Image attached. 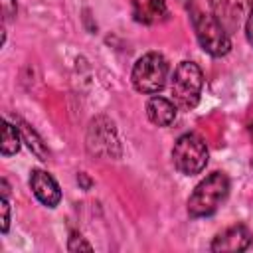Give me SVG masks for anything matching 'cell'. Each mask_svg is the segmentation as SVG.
<instances>
[{
  "mask_svg": "<svg viewBox=\"0 0 253 253\" xmlns=\"http://www.w3.org/2000/svg\"><path fill=\"white\" fill-rule=\"evenodd\" d=\"M229 194V178L223 172H211L206 176L188 198V213L192 217L211 215Z\"/></svg>",
  "mask_w": 253,
  "mask_h": 253,
  "instance_id": "1",
  "label": "cell"
},
{
  "mask_svg": "<svg viewBox=\"0 0 253 253\" xmlns=\"http://www.w3.org/2000/svg\"><path fill=\"white\" fill-rule=\"evenodd\" d=\"M190 16H192L196 38H198L202 49L206 53H210L211 57H223V55H227L229 49H231V38L225 32V28L215 20V16L202 12L192 2H190Z\"/></svg>",
  "mask_w": 253,
  "mask_h": 253,
  "instance_id": "2",
  "label": "cell"
},
{
  "mask_svg": "<svg viewBox=\"0 0 253 253\" xmlns=\"http://www.w3.org/2000/svg\"><path fill=\"white\" fill-rule=\"evenodd\" d=\"M204 87V73L194 61H182L172 75V99L180 109H194L200 103Z\"/></svg>",
  "mask_w": 253,
  "mask_h": 253,
  "instance_id": "3",
  "label": "cell"
},
{
  "mask_svg": "<svg viewBox=\"0 0 253 253\" xmlns=\"http://www.w3.org/2000/svg\"><path fill=\"white\" fill-rule=\"evenodd\" d=\"M166 79H168V61L156 51L138 57L130 73L132 87L144 95L158 93L166 85Z\"/></svg>",
  "mask_w": 253,
  "mask_h": 253,
  "instance_id": "4",
  "label": "cell"
},
{
  "mask_svg": "<svg viewBox=\"0 0 253 253\" xmlns=\"http://www.w3.org/2000/svg\"><path fill=\"white\" fill-rule=\"evenodd\" d=\"M208 158H210V152H208L206 140L196 132H186L174 142L172 162L176 170L186 176L200 174L206 168Z\"/></svg>",
  "mask_w": 253,
  "mask_h": 253,
  "instance_id": "5",
  "label": "cell"
},
{
  "mask_svg": "<svg viewBox=\"0 0 253 253\" xmlns=\"http://www.w3.org/2000/svg\"><path fill=\"white\" fill-rule=\"evenodd\" d=\"M87 148L91 154L103 156V158H119L121 156L117 130L109 119L97 117L91 121L89 130H87Z\"/></svg>",
  "mask_w": 253,
  "mask_h": 253,
  "instance_id": "6",
  "label": "cell"
},
{
  "mask_svg": "<svg viewBox=\"0 0 253 253\" xmlns=\"http://www.w3.org/2000/svg\"><path fill=\"white\" fill-rule=\"evenodd\" d=\"M253 0H215L213 2V16L231 36L239 32V28L247 22L249 10Z\"/></svg>",
  "mask_w": 253,
  "mask_h": 253,
  "instance_id": "7",
  "label": "cell"
},
{
  "mask_svg": "<svg viewBox=\"0 0 253 253\" xmlns=\"http://www.w3.org/2000/svg\"><path fill=\"white\" fill-rule=\"evenodd\" d=\"M253 241V235L251 231L237 223V225H231L227 229H223L221 233H217L210 245L211 251L215 253H221V251H245Z\"/></svg>",
  "mask_w": 253,
  "mask_h": 253,
  "instance_id": "8",
  "label": "cell"
},
{
  "mask_svg": "<svg viewBox=\"0 0 253 253\" xmlns=\"http://www.w3.org/2000/svg\"><path fill=\"white\" fill-rule=\"evenodd\" d=\"M30 188L34 196L47 208H55L61 202V190L53 180V176H49L45 170H32Z\"/></svg>",
  "mask_w": 253,
  "mask_h": 253,
  "instance_id": "9",
  "label": "cell"
},
{
  "mask_svg": "<svg viewBox=\"0 0 253 253\" xmlns=\"http://www.w3.org/2000/svg\"><path fill=\"white\" fill-rule=\"evenodd\" d=\"M176 103H172L166 97H150L146 103V115L152 125L156 126H168L176 119Z\"/></svg>",
  "mask_w": 253,
  "mask_h": 253,
  "instance_id": "10",
  "label": "cell"
},
{
  "mask_svg": "<svg viewBox=\"0 0 253 253\" xmlns=\"http://www.w3.org/2000/svg\"><path fill=\"white\" fill-rule=\"evenodd\" d=\"M16 125H18V130H20V134H22V140L28 144V148H30L40 160H47V158H49V150H47L45 142L42 140V136H40L28 123H24V121H16Z\"/></svg>",
  "mask_w": 253,
  "mask_h": 253,
  "instance_id": "11",
  "label": "cell"
},
{
  "mask_svg": "<svg viewBox=\"0 0 253 253\" xmlns=\"http://www.w3.org/2000/svg\"><path fill=\"white\" fill-rule=\"evenodd\" d=\"M20 140H22V134L18 130V126L10 125L8 121H2V144H0V150L4 156H12L20 150Z\"/></svg>",
  "mask_w": 253,
  "mask_h": 253,
  "instance_id": "12",
  "label": "cell"
},
{
  "mask_svg": "<svg viewBox=\"0 0 253 253\" xmlns=\"http://www.w3.org/2000/svg\"><path fill=\"white\" fill-rule=\"evenodd\" d=\"M67 249H69V251H79V249H83V251H91L93 247H91V243H87V241H85L77 231H73V233H71V237H69Z\"/></svg>",
  "mask_w": 253,
  "mask_h": 253,
  "instance_id": "13",
  "label": "cell"
},
{
  "mask_svg": "<svg viewBox=\"0 0 253 253\" xmlns=\"http://www.w3.org/2000/svg\"><path fill=\"white\" fill-rule=\"evenodd\" d=\"M0 208H2V231H8L10 225V204H8V196H2L0 200Z\"/></svg>",
  "mask_w": 253,
  "mask_h": 253,
  "instance_id": "14",
  "label": "cell"
},
{
  "mask_svg": "<svg viewBox=\"0 0 253 253\" xmlns=\"http://www.w3.org/2000/svg\"><path fill=\"white\" fill-rule=\"evenodd\" d=\"M2 14H4V22L16 16V0H2Z\"/></svg>",
  "mask_w": 253,
  "mask_h": 253,
  "instance_id": "15",
  "label": "cell"
},
{
  "mask_svg": "<svg viewBox=\"0 0 253 253\" xmlns=\"http://www.w3.org/2000/svg\"><path fill=\"white\" fill-rule=\"evenodd\" d=\"M245 36H247V42L253 45V4L249 10V16H247V22H245Z\"/></svg>",
  "mask_w": 253,
  "mask_h": 253,
  "instance_id": "16",
  "label": "cell"
},
{
  "mask_svg": "<svg viewBox=\"0 0 253 253\" xmlns=\"http://www.w3.org/2000/svg\"><path fill=\"white\" fill-rule=\"evenodd\" d=\"M77 182H83V188H85V190H87V188L91 186V182H89V180L85 178V174H83V172H81V174L77 176Z\"/></svg>",
  "mask_w": 253,
  "mask_h": 253,
  "instance_id": "17",
  "label": "cell"
}]
</instances>
